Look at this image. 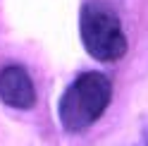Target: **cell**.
Listing matches in <instances>:
<instances>
[{"label": "cell", "instance_id": "6da1fadb", "mask_svg": "<svg viewBox=\"0 0 148 146\" xmlns=\"http://www.w3.org/2000/svg\"><path fill=\"white\" fill-rule=\"evenodd\" d=\"M112 101V81L103 72H81L64 89L58 103V117L64 132H84L100 120Z\"/></svg>", "mask_w": 148, "mask_h": 146}, {"label": "cell", "instance_id": "7a4b0ae2", "mask_svg": "<svg viewBox=\"0 0 148 146\" xmlns=\"http://www.w3.org/2000/svg\"><path fill=\"white\" fill-rule=\"evenodd\" d=\"M79 36L91 58L115 62L127 53V36L115 7L105 0H88L79 12Z\"/></svg>", "mask_w": 148, "mask_h": 146}, {"label": "cell", "instance_id": "3957f363", "mask_svg": "<svg viewBox=\"0 0 148 146\" xmlns=\"http://www.w3.org/2000/svg\"><path fill=\"white\" fill-rule=\"evenodd\" d=\"M0 101L14 110H29L36 103L34 81L22 65H7L0 70Z\"/></svg>", "mask_w": 148, "mask_h": 146}, {"label": "cell", "instance_id": "277c9868", "mask_svg": "<svg viewBox=\"0 0 148 146\" xmlns=\"http://www.w3.org/2000/svg\"><path fill=\"white\" fill-rule=\"evenodd\" d=\"M136 146H148V132H146V134H143V139H141V141H138V144H136Z\"/></svg>", "mask_w": 148, "mask_h": 146}]
</instances>
